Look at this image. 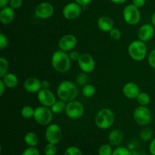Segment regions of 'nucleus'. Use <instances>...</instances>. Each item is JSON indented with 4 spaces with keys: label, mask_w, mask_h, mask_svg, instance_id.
Here are the masks:
<instances>
[{
    "label": "nucleus",
    "mask_w": 155,
    "mask_h": 155,
    "mask_svg": "<svg viewBox=\"0 0 155 155\" xmlns=\"http://www.w3.org/2000/svg\"><path fill=\"white\" fill-rule=\"evenodd\" d=\"M9 2H10V0H0V8H2L8 6V4H9Z\"/></svg>",
    "instance_id": "a18cd8bd"
},
{
    "label": "nucleus",
    "mask_w": 155,
    "mask_h": 155,
    "mask_svg": "<svg viewBox=\"0 0 155 155\" xmlns=\"http://www.w3.org/2000/svg\"><path fill=\"white\" fill-rule=\"evenodd\" d=\"M136 99L140 106H147L151 102V97L146 92H140Z\"/></svg>",
    "instance_id": "393cba45"
},
{
    "label": "nucleus",
    "mask_w": 155,
    "mask_h": 155,
    "mask_svg": "<svg viewBox=\"0 0 155 155\" xmlns=\"http://www.w3.org/2000/svg\"><path fill=\"white\" fill-rule=\"evenodd\" d=\"M82 13V6L76 2H70L64 7L62 14L65 19L72 21L78 18Z\"/></svg>",
    "instance_id": "9b49d317"
},
{
    "label": "nucleus",
    "mask_w": 155,
    "mask_h": 155,
    "mask_svg": "<svg viewBox=\"0 0 155 155\" xmlns=\"http://www.w3.org/2000/svg\"><path fill=\"white\" fill-rule=\"evenodd\" d=\"M110 144H104L98 149V155H112L113 149Z\"/></svg>",
    "instance_id": "c756f323"
},
{
    "label": "nucleus",
    "mask_w": 155,
    "mask_h": 155,
    "mask_svg": "<svg viewBox=\"0 0 155 155\" xmlns=\"http://www.w3.org/2000/svg\"><path fill=\"white\" fill-rule=\"evenodd\" d=\"M127 0H110L112 3H114V4H117V5H120V4H124L127 2Z\"/></svg>",
    "instance_id": "49530a36"
},
{
    "label": "nucleus",
    "mask_w": 155,
    "mask_h": 155,
    "mask_svg": "<svg viewBox=\"0 0 155 155\" xmlns=\"http://www.w3.org/2000/svg\"><path fill=\"white\" fill-rule=\"evenodd\" d=\"M57 151V147L54 144L48 143L44 148V154H45V155H56Z\"/></svg>",
    "instance_id": "2f4dec72"
},
{
    "label": "nucleus",
    "mask_w": 155,
    "mask_h": 155,
    "mask_svg": "<svg viewBox=\"0 0 155 155\" xmlns=\"http://www.w3.org/2000/svg\"><path fill=\"white\" fill-rule=\"evenodd\" d=\"M77 63L80 69L86 74L92 73L95 68V59L89 53H83L80 54Z\"/></svg>",
    "instance_id": "9d476101"
},
{
    "label": "nucleus",
    "mask_w": 155,
    "mask_h": 155,
    "mask_svg": "<svg viewBox=\"0 0 155 155\" xmlns=\"http://www.w3.org/2000/svg\"><path fill=\"white\" fill-rule=\"evenodd\" d=\"M24 140L28 147H36L39 143V137L34 132H28L26 133Z\"/></svg>",
    "instance_id": "4be33fe9"
},
{
    "label": "nucleus",
    "mask_w": 155,
    "mask_h": 155,
    "mask_svg": "<svg viewBox=\"0 0 155 155\" xmlns=\"http://www.w3.org/2000/svg\"><path fill=\"white\" fill-rule=\"evenodd\" d=\"M8 45V39L5 33H0V48L4 49L7 48Z\"/></svg>",
    "instance_id": "c9c22d12"
},
{
    "label": "nucleus",
    "mask_w": 155,
    "mask_h": 155,
    "mask_svg": "<svg viewBox=\"0 0 155 155\" xmlns=\"http://www.w3.org/2000/svg\"><path fill=\"white\" fill-rule=\"evenodd\" d=\"M2 80L4 82L6 87L8 89H14L18 84V78L13 73H8L3 77H2Z\"/></svg>",
    "instance_id": "412c9836"
},
{
    "label": "nucleus",
    "mask_w": 155,
    "mask_h": 155,
    "mask_svg": "<svg viewBox=\"0 0 155 155\" xmlns=\"http://www.w3.org/2000/svg\"><path fill=\"white\" fill-rule=\"evenodd\" d=\"M89 80V76H88V74H86V73H81V74H78L77 77V83L80 85V86H84L85 85L88 84Z\"/></svg>",
    "instance_id": "7c9ffc66"
},
{
    "label": "nucleus",
    "mask_w": 155,
    "mask_h": 155,
    "mask_svg": "<svg viewBox=\"0 0 155 155\" xmlns=\"http://www.w3.org/2000/svg\"><path fill=\"white\" fill-rule=\"evenodd\" d=\"M109 36L113 40L117 41L122 36V33H121L120 30L119 28H117V27H114L110 32H109Z\"/></svg>",
    "instance_id": "72a5a7b5"
},
{
    "label": "nucleus",
    "mask_w": 155,
    "mask_h": 155,
    "mask_svg": "<svg viewBox=\"0 0 155 155\" xmlns=\"http://www.w3.org/2000/svg\"><path fill=\"white\" fill-rule=\"evenodd\" d=\"M79 93L78 87L75 83L70 80H64L57 88V95L59 99L66 102L76 99Z\"/></svg>",
    "instance_id": "f03ea898"
},
{
    "label": "nucleus",
    "mask_w": 155,
    "mask_h": 155,
    "mask_svg": "<svg viewBox=\"0 0 155 155\" xmlns=\"http://www.w3.org/2000/svg\"><path fill=\"white\" fill-rule=\"evenodd\" d=\"M71 59L69 54L62 50L58 49L52 54L51 58L52 68L58 73H67L71 68Z\"/></svg>",
    "instance_id": "f257e3e1"
},
{
    "label": "nucleus",
    "mask_w": 155,
    "mask_h": 155,
    "mask_svg": "<svg viewBox=\"0 0 155 155\" xmlns=\"http://www.w3.org/2000/svg\"><path fill=\"white\" fill-rule=\"evenodd\" d=\"M24 88L29 93H38L42 89V81L37 77H28L24 81Z\"/></svg>",
    "instance_id": "dca6fc26"
},
{
    "label": "nucleus",
    "mask_w": 155,
    "mask_h": 155,
    "mask_svg": "<svg viewBox=\"0 0 155 155\" xmlns=\"http://www.w3.org/2000/svg\"><path fill=\"white\" fill-rule=\"evenodd\" d=\"M80 54H80L78 51H75V50H72V51H70L69 53L70 58L71 59L72 61H77L79 60V58H80Z\"/></svg>",
    "instance_id": "58836bf2"
},
{
    "label": "nucleus",
    "mask_w": 155,
    "mask_h": 155,
    "mask_svg": "<svg viewBox=\"0 0 155 155\" xmlns=\"http://www.w3.org/2000/svg\"><path fill=\"white\" fill-rule=\"evenodd\" d=\"M6 86L5 85L4 82L2 81V80H0V96H2L3 94L5 93V92L6 90Z\"/></svg>",
    "instance_id": "37998d69"
},
{
    "label": "nucleus",
    "mask_w": 155,
    "mask_h": 155,
    "mask_svg": "<svg viewBox=\"0 0 155 155\" xmlns=\"http://www.w3.org/2000/svg\"><path fill=\"white\" fill-rule=\"evenodd\" d=\"M15 9L12 8L11 6H6V7L1 8L0 11V21L2 24L8 25L12 24V21L15 18Z\"/></svg>",
    "instance_id": "a211bd4d"
},
{
    "label": "nucleus",
    "mask_w": 155,
    "mask_h": 155,
    "mask_svg": "<svg viewBox=\"0 0 155 155\" xmlns=\"http://www.w3.org/2000/svg\"><path fill=\"white\" fill-rule=\"evenodd\" d=\"M112 155H133L132 151L129 148L124 146H118L114 150Z\"/></svg>",
    "instance_id": "c85d7f7f"
},
{
    "label": "nucleus",
    "mask_w": 155,
    "mask_h": 155,
    "mask_svg": "<svg viewBox=\"0 0 155 155\" xmlns=\"http://www.w3.org/2000/svg\"><path fill=\"white\" fill-rule=\"evenodd\" d=\"M64 155H83V154L78 147L70 146L65 150Z\"/></svg>",
    "instance_id": "473e14b6"
},
{
    "label": "nucleus",
    "mask_w": 155,
    "mask_h": 155,
    "mask_svg": "<svg viewBox=\"0 0 155 155\" xmlns=\"http://www.w3.org/2000/svg\"><path fill=\"white\" fill-rule=\"evenodd\" d=\"M50 83L48 80H42V89H49Z\"/></svg>",
    "instance_id": "c03bdc74"
},
{
    "label": "nucleus",
    "mask_w": 155,
    "mask_h": 155,
    "mask_svg": "<svg viewBox=\"0 0 155 155\" xmlns=\"http://www.w3.org/2000/svg\"><path fill=\"white\" fill-rule=\"evenodd\" d=\"M23 4V0H10L9 6L14 9H18L21 7Z\"/></svg>",
    "instance_id": "4c0bfd02"
},
{
    "label": "nucleus",
    "mask_w": 155,
    "mask_h": 155,
    "mask_svg": "<svg viewBox=\"0 0 155 155\" xmlns=\"http://www.w3.org/2000/svg\"><path fill=\"white\" fill-rule=\"evenodd\" d=\"M21 155H40V153L36 147H28L23 151Z\"/></svg>",
    "instance_id": "f704fd0d"
},
{
    "label": "nucleus",
    "mask_w": 155,
    "mask_h": 155,
    "mask_svg": "<svg viewBox=\"0 0 155 155\" xmlns=\"http://www.w3.org/2000/svg\"><path fill=\"white\" fill-rule=\"evenodd\" d=\"M133 118L139 125L147 126L152 120V114L147 106L139 105L133 111Z\"/></svg>",
    "instance_id": "0eeeda50"
},
{
    "label": "nucleus",
    "mask_w": 155,
    "mask_h": 155,
    "mask_svg": "<svg viewBox=\"0 0 155 155\" xmlns=\"http://www.w3.org/2000/svg\"><path fill=\"white\" fill-rule=\"evenodd\" d=\"M140 92L139 86L133 82L127 83L123 88V93L124 96L129 99H136Z\"/></svg>",
    "instance_id": "f3484780"
},
{
    "label": "nucleus",
    "mask_w": 155,
    "mask_h": 155,
    "mask_svg": "<svg viewBox=\"0 0 155 155\" xmlns=\"http://www.w3.org/2000/svg\"><path fill=\"white\" fill-rule=\"evenodd\" d=\"M124 136L122 130L119 129H114L111 130L108 135V141L112 146H120L121 143L124 142Z\"/></svg>",
    "instance_id": "6ab92c4d"
},
{
    "label": "nucleus",
    "mask_w": 155,
    "mask_h": 155,
    "mask_svg": "<svg viewBox=\"0 0 155 155\" xmlns=\"http://www.w3.org/2000/svg\"><path fill=\"white\" fill-rule=\"evenodd\" d=\"M95 92H96L95 87L93 85L90 84V83H88V84L85 85L82 88V94L86 98H92V97H93L95 95Z\"/></svg>",
    "instance_id": "b1692460"
},
{
    "label": "nucleus",
    "mask_w": 155,
    "mask_h": 155,
    "mask_svg": "<svg viewBox=\"0 0 155 155\" xmlns=\"http://www.w3.org/2000/svg\"><path fill=\"white\" fill-rule=\"evenodd\" d=\"M37 99L41 105L51 107L57 100L54 94L49 89H41L37 93Z\"/></svg>",
    "instance_id": "ddd939ff"
},
{
    "label": "nucleus",
    "mask_w": 155,
    "mask_h": 155,
    "mask_svg": "<svg viewBox=\"0 0 155 155\" xmlns=\"http://www.w3.org/2000/svg\"><path fill=\"white\" fill-rule=\"evenodd\" d=\"M154 27L151 24H145L141 26L138 30V38L139 40L146 42L151 40L154 36Z\"/></svg>",
    "instance_id": "2eb2a0df"
},
{
    "label": "nucleus",
    "mask_w": 155,
    "mask_h": 155,
    "mask_svg": "<svg viewBox=\"0 0 155 155\" xmlns=\"http://www.w3.org/2000/svg\"><path fill=\"white\" fill-rule=\"evenodd\" d=\"M35 109L33 108L32 106L30 105H25L21 108V114L22 117L25 118V119H30L33 118L34 116Z\"/></svg>",
    "instance_id": "a878e982"
},
{
    "label": "nucleus",
    "mask_w": 155,
    "mask_h": 155,
    "mask_svg": "<svg viewBox=\"0 0 155 155\" xmlns=\"http://www.w3.org/2000/svg\"><path fill=\"white\" fill-rule=\"evenodd\" d=\"M133 155H147L145 153L142 152V151H132Z\"/></svg>",
    "instance_id": "de8ad7c7"
},
{
    "label": "nucleus",
    "mask_w": 155,
    "mask_h": 155,
    "mask_svg": "<svg viewBox=\"0 0 155 155\" xmlns=\"http://www.w3.org/2000/svg\"><path fill=\"white\" fill-rule=\"evenodd\" d=\"M59 49L66 52L71 51L75 48L77 45V39L73 34H65L58 41Z\"/></svg>",
    "instance_id": "4468645a"
},
{
    "label": "nucleus",
    "mask_w": 155,
    "mask_h": 155,
    "mask_svg": "<svg viewBox=\"0 0 155 155\" xmlns=\"http://www.w3.org/2000/svg\"><path fill=\"white\" fill-rule=\"evenodd\" d=\"M92 0H74V2H76L77 3H78L79 5L82 6V7H84V6L88 5L89 4H90L92 2Z\"/></svg>",
    "instance_id": "79ce46f5"
},
{
    "label": "nucleus",
    "mask_w": 155,
    "mask_h": 155,
    "mask_svg": "<svg viewBox=\"0 0 155 155\" xmlns=\"http://www.w3.org/2000/svg\"><path fill=\"white\" fill-rule=\"evenodd\" d=\"M149 151L151 155H155V138H154L150 142Z\"/></svg>",
    "instance_id": "a19ab883"
},
{
    "label": "nucleus",
    "mask_w": 155,
    "mask_h": 155,
    "mask_svg": "<svg viewBox=\"0 0 155 155\" xmlns=\"http://www.w3.org/2000/svg\"><path fill=\"white\" fill-rule=\"evenodd\" d=\"M9 63L7 59L4 57H0V77H3L8 73Z\"/></svg>",
    "instance_id": "bb28decb"
},
{
    "label": "nucleus",
    "mask_w": 155,
    "mask_h": 155,
    "mask_svg": "<svg viewBox=\"0 0 155 155\" xmlns=\"http://www.w3.org/2000/svg\"><path fill=\"white\" fill-rule=\"evenodd\" d=\"M67 103L66 101H63L61 99L57 100V101L54 102V104L51 106L50 108L52 110V112L54 113V114H58L61 113V112L65 111V109H66Z\"/></svg>",
    "instance_id": "5701e85b"
},
{
    "label": "nucleus",
    "mask_w": 155,
    "mask_h": 155,
    "mask_svg": "<svg viewBox=\"0 0 155 155\" xmlns=\"http://www.w3.org/2000/svg\"><path fill=\"white\" fill-rule=\"evenodd\" d=\"M85 112V107L83 103L74 100L67 103L65 113L71 120H77L83 116Z\"/></svg>",
    "instance_id": "6e6552de"
},
{
    "label": "nucleus",
    "mask_w": 155,
    "mask_h": 155,
    "mask_svg": "<svg viewBox=\"0 0 155 155\" xmlns=\"http://www.w3.org/2000/svg\"><path fill=\"white\" fill-rule=\"evenodd\" d=\"M148 64L153 69H155V48L151 50L148 55Z\"/></svg>",
    "instance_id": "e433bc0d"
},
{
    "label": "nucleus",
    "mask_w": 155,
    "mask_h": 155,
    "mask_svg": "<svg viewBox=\"0 0 155 155\" xmlns=\"http://www.w3.org/2000/svg\"><path fill=\"white\" fill-rule=\"evenodd\" d=\"M139 136H140L141 139L142 141H144V142H148V141H150L152 139L153 131L150 128H145L141 130Z\"/></svg>",
    "instance_id": "cd10ccee"
},
{
    "label": "nucleus",
    "mask_w": 155,
    "mask_h": 155,
    "mask_svg": "<svg viewBox=\"0 0 155 155\" xmlns=\"http://www.w3.org/2000/svg\"><path fill=\"white\" fill-rule=\"evenodd\" d=\"M54 113L50 107L39 106L35 109L33 118L38 124L41 126H48L51 123Z\"/></svg>",
    "instance_id": "39448f33"
},
{
    "label": "nucleus",
    "mask_w": 155,
    "mask_h": 155,
    "mask_svg": "<svg viewBox=\"0 0 155 155\" xmlns=\"http://www.w3.org/2000/svg\"><path fill=\"white\" fill-rule=\"evenodd\" d=\"M151 24L154 26V28H155V12H154V13H153L152 16H151Z\"/></svg>",
    "instance_id": "09e8293b"
},
{
    "label": "nucleus",
    "mask_w": 155,
    "mask_h": 155,
    "mask_svg": "<svg viewBox=\"0 0 155 155\" xmlns=\"http://www.w3.org/2000/svg\"><path fill=\"white\" fill-rule=\"evenodd\" d=\"M124 21L131 26L137 25L141 20V12L139 8L132 4L126 6L123 11Z\"/></svg>",
    "instance_id": "423d86ee"
},
{
    "label": "nucleus",
    "mask_w": 155,
    "mask_h": 155,
    "mask_svg": "<svg viewBox=\"0 0 155 155\" xmlns=\"http://www.w3.org/2000/svg\"><path fill=\"white\" fill-rule=\"evenodd\" d=\"M63 136L62 130L57 124H50L48 125L45 132V139L48 143L57 145L61 142Z\"/></svg>",
    "instance_id": "1a4fd4ad"
},
{
    "label": "nucleus",
    "mask_w": 155,
    "mask_h": 155,
    "mask_svg": "<svg viewBox=\"0 0 155 155\" xmlns=\"http://www.w3.org/2000/svg\"><path fill=\"white\" fill-rule=\"evenodd\" d=\"M54 12V8L49 2H41L35 8V15L40 19H48L51 18Z\"/></svg>",
    "instance_id": "f8f14e48"
},
{
    "label": "nucleus",
    "mask_w": 155,
    "mask_h": 155,
    "mask_svg": "<svg viewBox=\"0 0 155 155\" xmlns=\"http://www.w3.org/2000/svg\"><path fill=\"white\" fill-rule=\"evenodd\" d=\"M145 2H146V0H133V4L139 8L143 7L145 5Z\"/></svg>",
    "instance_id": "ea45409f"
},
{
    "label": "nucleus",
    "mask_w": 155,
    "mask_h": 155,
    "mask_svg": "<svg viewBox=\"0 0 155 155\" xmlns=\"http://www.w3.org/2000/svg\"><path fill=\"white\" fill-rule=\"evenodd\" d=\"M129 55L133 60L136 61H142L147 56V45L145 42L139 39L134 40L129 45L128 48Z\"/></svg>",
    "instance_id": "20e7f679"
},
{
    "label": "nucleus",
    "mask_w": 155,
    "mask_h": 155,
    "mask_svg": "<svg viewBox=\"0 0 155 155\" xmlns=\"http://www.w3.org/2000/svg\"><path fill=\"white\" fill-rule=\"evenodd\" d=\"M115 122V114L109 108H102L98 110L95 117V124L101 130H107L113 126Z\"/></svg>",
    "instance_id": "7ed1b4c3"
},
{
    "label": "nucleus",
    "mask_w": 155,
    "mask_h": 155,
    "mask_svg": "<svg viewBox=\"0 0 155 155\" xmlns=\"http://www.w3.org/2000/svg\"><path fill=\"white\" fill-rule=\"evenodd\" d=\"M97 26L101 31L109 33L114 27L111 18L106 15L101 16L97 21Z\"/></svg>",
    "instance_id": "aec40b11"
}]
</instances>
